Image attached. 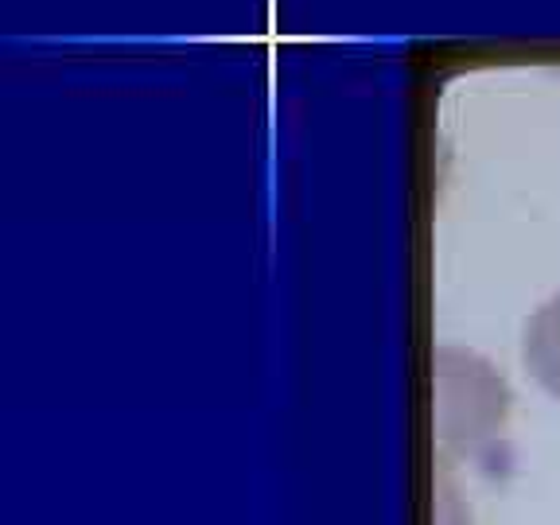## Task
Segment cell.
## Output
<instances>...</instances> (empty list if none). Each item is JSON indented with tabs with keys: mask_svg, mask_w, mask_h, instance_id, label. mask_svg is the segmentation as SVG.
<instances>
[{
	"mask_svg": "<svg viewBox=\"0 0 560 525\" xmlns=\"http://www.w3.org/2000/svg\"><path fill=\"white\" fill-rule=\"evenodd\" d=\"M436 522L440 525H467V510L459 502L452 475H447V459H440L436 467Z\"/></svg>",
	"mask_w": 560,
	"mask_h": 525,
	"instance_id": "obj_3",
	"label": "cell"
},
{
	"mask_svg": "<svg viewBox=\"0 0 560 525\" xmlns=\"http://www.w3.org/2000/svg\"><path fill=\"white\" fill-rule=\"evenodd\" d=\"M522 354L529 374L537 377L541 389H549L552 397H560V292H552L545 304H537V312L529 315L522 339Z\"/></svg>",
	"mask_w": 560,
	"mask_h": 525,
	"instance_id": "obj_2",
	"label": "cell"
},
{
	"mask_svg": "<svg viewBox=\"0 0 560 525\" xmlns=\"http://www.w3.org/2000/svg\"><path fill=\"white\" fill-rule=\"evenodd\" d=\"M510 385L479 350L432 347V436L440 459L475 452L506 429Z\"/></svg>",
	"mask_w": 560,
	"mask_h": 525,
	"instance_id": "obj_1",
	"label": "cell"
}]
</instances>
